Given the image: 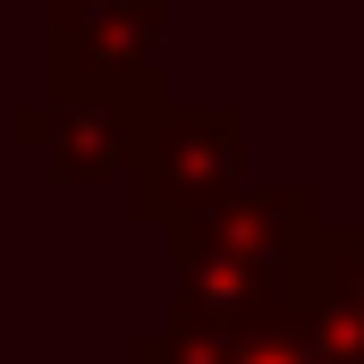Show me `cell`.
<instances>
[{
	"mask_svg": "<svg viewBox=\"0 0 364 364\" xmlns=\"http://www.w3.org/2000/svg\"><path fill=\"white\" fill-rule=\"evenodd\" d=\"M322 229H331V212H322L314 178H255L229 203L161 229V246H170V322L220 331V339H246V331L279 322L296 305V279L314 263Z\"/></svg>",
	"mask_w": 364,
	"mask_h": 364,
	"instance_id": "1",
	"label": "cell"
},
{
	"mask_svg": "<svg viewBox=\"0 0 364 364\" xmlns=\"http://www.w3.org/2000/svg\"><path fill=\"white\" fill-rule=\"evenodd\" d=\"M51 68H110V77H161L170 0H43Z\"/></svg>",
	"mask_w": 364,
	"mask_h": 364,
	"instance_id": "4",
	"label": "cell"
},
{
	"mask_svg": "<svg viewBox=\"0 0 364 364\" xmlns=\"http://www.w3.org/2000/svg\"><path fill=\"white\" fill-rule=\"evenodd\" d=\"M296 305L364 364V220H331V229H322L314 263L296 279Z\"/></svg>",
	"mask_w": 364,
	"mask_h": 364,
	"instance_id": "5",
	"label": "cell"
},
{
	"mask_svg": "<svg viewBox=\"0 0 364 364\" xmlns=\"http://www.w3.org/2000/svg\"><path fill=\"white\" fill-rule=\"evenodd\" d=\"M170 110V77H110V68H51L43 102L9 110V144L34 153L60 186L136 178L153 127Z\"/></svg>",
	"mask_w": 364,
	"mask_h": 364,
	"instance_id": "2",
	"label": "cell"
},
{
	"mask_svg": "<svg viewBox=\"0 0 364 364\" xmlns=\"http://www.w3.org/2000/svg\"><path fill=\"white\" fill-rule=\"evenodd\" d=\"M246 144H255V127H246L237 102H170L144 161H136V178H127V212L144 229H178L195 212L229 203L237 186H255Z\"/></svg>",
	"mask_w": 364,
	"mask_h": 364,
	"instance_id": "3",
	"label": "cell"
},
{
	"mask_svg": "<svg viewBox=\"0 0 364 364\" xmlns=\"http://www.w3.org/2000/svg\"><path fill=\"white\" fill-rule=\"evenodd\" d=\"M229 364H356V356H348V348H339V339H331V331H322V322H314L305 305H288L279 322L246 331Z\"/></svg>",
	"mask_w": 364,
	"mask_h": 364,
	"instance_id": "6",
	"label": "cell"
}]
</instances>
